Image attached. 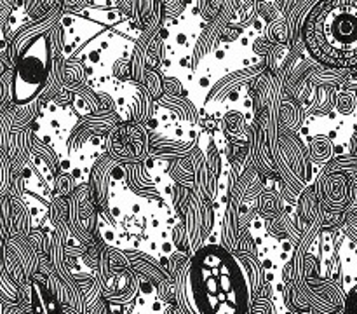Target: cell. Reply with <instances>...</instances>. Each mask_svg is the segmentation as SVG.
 <instances>
[{"instance_id": "obj_1", "label": "cell", "mask_w": 357, "mask_h": 314, "mask_svg": "<svg viewBox=\"0 0 357 314\" xmlns=\"http://www.w3.org/2000/svg\"><path fill=\"white\" fill-rule=\"evenodd\" d=\"M185 297L194 314H248L250 276L227 246H201L188 260Z\"/></svg>"}, {"instance_id": "obj_2", "label": "cell", "mask_w": 357, "mask_h": 314, "mask_svg": "<svg viewBox=\"0 0 357 314\" xmlns=\"http://www.w3.org/2000/svg\"><path fill=\"white\" fill-rule=\"evenodd\" d=\"M108 211L112 218L129 234L157 248L166 267L176 253L173 241L174 227L181 218L173 215L166 204L155 197L142 195L128 184V166L115 164L108 177Z\"/></svg>"}, {"instance_id": "obj_3", "label": "cell", "mask_w": 357, "mask_h": 314, "mask_svg": "<svg viewBox=\"0 0 357 314\" xmlns=\"http://www.w3.org/2000/svg\"><path fill=\"white\" fill-rule=\"evenodd\" d=\"M303 44L316 61L331 68L357 66V0L317 2L302 27Z\"/></svg>"}, {"instance_id": "obj_4", "label": "cell", "mask_w": 357, "mask_h": 314, "mask_svg": "<svg viewBox=\"0 0 357 314\" xmlns=\"http://www.w3.org/2000/svg\"><path fill=\"white\" fill-rule=\"evenodd\" d=\"M265 28H267V21L264 20V16H257V20L236 40L220 42L213 51H209L197 63L190 77V82L183 89L197 114L204 112L209 91L216 87L215 84L222 77H225L227 73H232L237 68L260 63V54H257L253 47Z\"/></svg>"}, {"instance_id": "obj_5", "label": "cell", "mask_w": 357, "mask_h": 314, "mask_svg": "<svg viewBox=\"0 0 357 314\" xmlns=\"http://www.w3.org/2000/svg\"><path fill=\"white\" fill-rule=\"evenodd\" d=\"M201 3H187L183 13L176 17H167L162 28L164 63L162 75L180 80L181 89L188 86L190 77L197 66L195 49L208 20L199 13Z\"/></svg>"}, {"instance_id": "obj_6", "label": "cell", "mask_w": 357, "mask_h": 314, "mask_svg": "<svg viewBox=\"0 0 357 314\" xmlns=\"http://www.w3.org/2000/svg\"><path fill=\"white\" fill-rule=\"evenodd\" d=\"M51 40L47 35L38 37L24 49L14 66L10 89L14 105H26L40 94L51 75Z\"/></svg>"}, {"instance_id": "obj_7", "label": "cell", "mask_w": 357, "mask_h": 314, "mask_svg": "<svg viewBox=\"0 0 357 314\" xmlns=\"http://www.w3.org/2000/svg\"><path fill=\"white\" fill-rule=\"evenodd\" d=\"M77 124L79 115L73 112V108L70 105L61 107L54 100H47L42 105L40 117L35 122V135L54 150L61 170L68 160V138Z\"/></svg>"}, {"instance_id": "obj_8", "label": "cell", "mask_w": 357, "mask_h": 314, "mask_svg": "<svg viewBox=\"0 0 357 314\" xmlns=\"http://www.w3.org/2000/svg\"><path fill=\"white\" fill-rule=\"evenodd\" d=\"M264 225L265 220L260 215H255L253 222H251V232H253L255 243L258 246V257H260L261 267L265 271V279L272 286V295L281 297L282 269L295 253V246L288 239H275V237L268 236Z\"/></svg>"}, {"instance_id": "obj_9", "label": "cell", "mask_w": 357, "mask_h": 314, "mask_svg": "<svg viewBox=\"0 0 357 314\" xmlns=\"http://www.w3.org/2000/svg\"><path fill=\"white\" fill-rule=\"evenodd\" d=\"M61 27L65 30V40H63V58L70 59L75 58L80 51L82 45L86 47L87 42L94 40L98 35L103 33L108 30L103 24L91 21L89 17L79 16L75 13L63 14L61 17Z\"/></svg>"}, {"instance_id": "obj_10", "label": "cell", "mask_w": 357, "mask_h": 314, "mask_svg": "<svg viewBox=\"0 0 357 314\" xmlns=\"http://www.w3.org/2000/svg\"><path fill=\"white\" fill-rule=\"evenodd\" d=\"M338 257H340L342 285H344V292L347 293L357 285V246L349 237L342 239Z\"/></svg>"}, {"instance_id": "obj_11", "label": "cell", "mask_w": 357, "mask_h": 314, "mask_svg": "<svg viewBox=\"0 0 357 314\" xmlns=\"http://www.w3.org/2000/svg\"><path fill=\"white\" fill-rule=\"evenodd\" d=\"M23 181H24V188H26L28 194L40 195V197L45 199L47 202H51L52 197H54V194H52V190L49 188V185H42V184H45V180L40 177V174L35 173L33 164H26V166H24Z\"/></svg>"}, {"instance_id": "obj_12", "label": "cell", "mask_w": 357, "mask_h": 314, "mask_svg": "<svg viewBox=\"0 0 357 314\" xmlns=\"http://www.w3.org/2000/svg\"><path fill=\"white\" fill-rule=\"evenodd\" d=\"M82 16L89 17L91 21H96L107 28H115L128 20V16L121 9H94V7H84Z\"/></svg>"}, {"instance_id": "obj_13", "label": "cell", "mask_w": 357, "mask_h": 314, "mask_svg": "<svg viewBox=\"0 0 357 314\" xmlns=\"http://www.w3.org/2000/svg\"><path fill=\"white\" fill-rule=\"evenodd\" d=\"M344 314H357V285L351 292L345 293Z\"/></svg>"}, {"instance_id": "obj_14", "label": "cell", "mask_w": 357, "mask_h": 314, "mask_svg": "<svg viewBox=\"0 0 357 314\" xmlns=\"http://www.w3.org/2000/svg\"><path fill=\"white\" fill-rule=\"evenodd\" d=\"M274 300H275V311H278V314H291L284 306H282V295L274 297Z\"/></svg>"}]
</instances>
